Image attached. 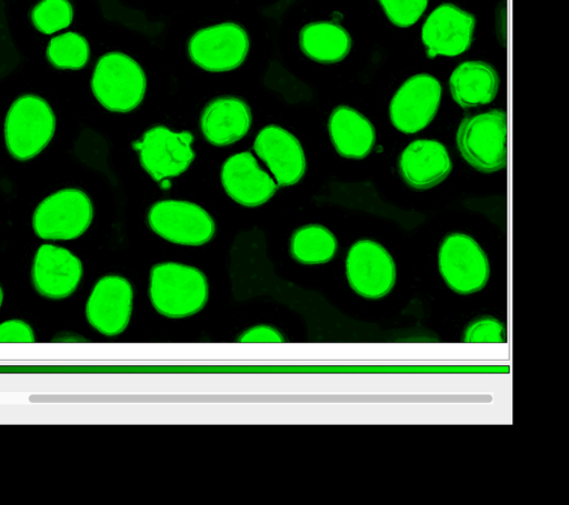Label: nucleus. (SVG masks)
Segmentation results:
<instances>
[{
    "label": "nucleus",
    "instance_id": "obj_23",
    "mask_svg": "<svg viewBox=\"0 0 569 505\" xmlns=\"http://www.w3.org/2000/svg\"><path fill=\"white\" fill-rule=\"evenodd\" d=\"M46 53L53 67L79 70L88 63L90 49L84 37L77 32H66L50 40Z\"/></svg>",
    "mask_w": 569,
    "mask_h": 505
},
{
    "label": "nucleus",
    "instance_id": "obj_3",
    "mask_svg": "<svg viewBox=\"0 0 569 505\" xmlns=\"http://www.w3.org/2000/svg\"><path fill=\"white\" fill-rule=\"evenodd\" d=\"M147 78L140 64L121 52L103 54L91 78L96 99L107 110L129 112L142 101Z\"/></svg>",
    "mask_w": 569,
    "mask_h": 505
},
{
    "label": "nucleus",
    "instance_id": "obj_16",
    "mask_svg": "<svg viewBox=\"0 0 569 505\" xmlns=\"http://www.w3.org/2000/svg\"><path fill=\"white\" fill-rule=\"evenodd\" d=\"M221 183L237 203L254 208L268 202L277 191V183L250 152L228 158L221 168Z\"/></svg>",
    "mask_w": 569,
    "mask_h": 505
},
{
    "label": "nucleus",
    "instance_id": "obj_22",
    "mask_svg": "<svg viewBox=\"0 0 569 505\" xmlns=\"http://www.w3.org/2000/svg\"><path fill=\"white\" fill-rule=\"evenodd\" d=\"M336 236L325 226L308 224L296 230L290 239V253L302 264H321L337 252Z\"/></svg>",
    "mask_w": 569,
    "mask_h": 505
},
{
    "label": "nucleus",
    "instance_id": "obj_24",
    "mask_svg": "<svg viewBox=\"0 0 569 505\" xmlns=\"http://www.w3.org/2000/svg\"><path fill=\"white\" fill-rule=\"evenodd\" d=\"M73 17L69 0H41L31 11V21L44 34L67 28Z\"/></svg>",
    "mask_w": 569,
    "mask_h": 505
},
{
    "label": "nucleus",
    "instance_id": "obj_8",
    "mask_svg": "<svg viewBox=\"0 0 569 505\" xmlns=\"http://www.w3.org/2000/svg\"><path fill=\"white\" fill-rule=\"evenodd\" d=\"M440 273L455 292L470 294L489 279V262L480 245L463 233L449 234L439 250Z\"/></svg>",
    "mask_w": 569,
    "mask_h": 505
},
{
    "label": "nucleus",
    "instance_id": "obj_6",
    "mask_svg": "<svg viewBox=\"0 0 569 505\" xmlns=\"http://www.w3.org/2000/svg\"><path fill=\"white\" fill-rule=\"evenodd\" d=\"M193 135L188 131L176 132L164 125L147 130L133 143L144 171L157 182L179 176L194 159Z\"/></svg>",
    "mask_w": 569,
    "mask_h": 505
},
{
    "label": "nucleus",
    "instance_id": "obj_4",
    "mask_svg": "<svg viewBox=\"0 0 569 505\" xmlns=\"http://www.w3.org/2000/svg\"><path fill=\"white\" fill-rule=\"evenodd\" d=\"M457 144L475 169L493 172L507 164V113L491 110L467 117L460 123Z\"/></svg>",
    "mask_w": 569,
    "mask_h": 505
},
{
    "label": "nucleus",
    "instance_id": "obj_18",
    "mask_svg": "<svg viewBox=\"0 0 569 505\" xmlns=\"http://www.w3.org/2000/svg\"><path fill=\"white\" fill-rule=\"evenodd\" d=\"M452 163L443 144L435 140H416L401 153L399 172L412 188L429 189L443 181Z\"/></svg>",
    "mask_w": 569,
    "mask_h": 505
},
{
    "label": "nucleus",
    "instance_id": "obj_20",
    "mask_svg": "<svg viewBox=\"0 0 569 505\" xmlns=\"http://www.w3.org/2000/svg\"><path fill=\"white\" fill-rule=\"evenodd\" d=\"M449 83L455 101L461 107L473 108L487 104L495 99L499 78L490 64L481 61H466L455 69Z\"/></svg>",
    "mask_w": 569,
    "mask_h": 505
},
{
    "label": "nucleus",
    "instance_id": "obj_10",
    "mask_svg": "<svg viewBox=\"0 0 569 505\" xmlns=\"http://www.w3.org/2000/svg\"><path fill=\"white\" fill-rule=\"evenodd\" d=\"M346 273L352 290L368 299L387 295L396 281V266L391 255L382 245L371 240H360L350 248Z\"/></svg>",
    "mask_w": 569,
    "mask_h": 505
},
{
    "label": "nucleus",
    "instance_id": "obj_2",
    "mask_svg": "<svg viewBox=\"0 0 569 505\" xmlns=\"http://www.w3.org/2000/svg\"><path fill=\"white\" fill-rule=\"evenodd\" d=\"M56 117L49 103L34 94L14 100L4 121V141L9 153L19 161L38 155L51 141Z\"/></svg>",
    "mask_w": 569,
    "mask_h": 505
},
{
    "label": "nucleus",
    "instance_id": "obj_15",
    "mask_svg": "<svg viewBox=\"0 0 569 505\" xmlns=\"http://www.w3.org/2000/svg\"><path fill=\"white\" fill-rule=\"evenodd\" d=\"M475 23L472 14L452 3L436 8L422 27L428 57H453L465 52L471 44Z\"/></svg>",
    "mask_w": 569,
    "mask_h": 505
},
{
    "label": "nucleus",
    "instance_id": "obj_9",
    "mask_svg": "<svg viewBox=\"0 0 569 505\" xmlns=\"http://www.w3.org/2000/svg\"><path fill=\"white\" fill-rule=\"evenodd\" d=\"M249 51L244 29L233 22H223L197 31L188 44L190 59L210 72H224L238 68Z\"/></svg>",
    "mask_w": 569,
    "mask_h": 505
},
{
    "label": "nucleus",
    "instance_id": "obj_7",
    "mask_svg": "<svg viewBox=\"0 0 569 505\" xmlns=\"http://www.w3.org/2000/svg\"><path fill=\"white\" fill-rule=\"evenodd\" d=\"M148 224L162 239L189 246L209 242L216 224L202 206L182 200H162L153 203L148 212Z\"/></svg>",
    "mask_w": 569,
    "mask_h": 505
},
{
    "label": "nucleus",
    "instance_id": "obj_13",
    "mask_svg": "<svg viewBox=\"0 0 569 505\" xmlns=\"http://www.w3.org/2000/svg\"><path fill=\"white\" fill-rule=\"evenodd\" d=\"M80 259L66 248L42 244L36 252L31 269V280L37 292L49 299H63L71 295L82 279Z\"/></svg>",
    "mask_w": 569,
    "mask_h": 505
},
{
    "label": "nucleus",
    "instance_id": "obj_27",
    "mask_svg": "<svg viewBox=\"0 0 569 505\" xmlns=\"http://www.w3.org/2000/svg\"><path fill=\"white\" fill-rule=\"evenodd\" d=\"M34 340L31 326L21 320L0 323V343H31Z\"/></svg>",
    "mask_w": 569,
    "mask_h": 505
},
{
    "label": "nucleus",
    "instance_id": "obj_26",
    "mask_svg": "<svg viewBox=\"0 0 569 505\" xmlns=\"http://www.w3.org/2000/svg\"><path fill=\"white\" fill-rule=\"evenodd\" d=\"M505 325L492 317L473 321L463 335V341L469 343H501L505 342Z\"/></svg>",
    "mask_w": 569,
    "mask_h": 505
},
{
    "label": "nucleus",
    "instance_id": "obj_19",
    "mask_svg": "<svg viewBox=\"0 0 569 505\" xmlns=\"http://www.w3.org/2000/svg\"><path fill=\"white\" fill-rule=\"evenodd\" d=\"M328 130L337 152L345 158L362 159L375 145L373 125L350 107H337L331 112Z\"/></svg>",
    "mask_w": 569,
    "mask_h": 505
},
{
    "label": "nucleus",
    "instance_id": "obj_5",
    "mask_svg": "<svg viewBox=\"0 0 569 505\" xmlns=\"http://www.w3.org/2000/svg\"><path fill=\"white\" fill-rule=\"evenodd\" d=\"M93 219V206L86 192L74 188L59 190L34 210L32 226L43 240H73L82 235Z\"/></svg>",
    "mask_w": 569,
    "mask_h": 505
},
{
    "label": "nucleus",
    "instance_id": "obj_14",
    "mask_svg": "<svg viewBox=\"0 0 569 505\" xmlns=\"http://www.w3.org/2000/svg\"><path fill=\"white\" fill-rule=\"evenodd\" d=\"M253 150L266 163L278 186L298 183L306 172V156L299 140L288 130L269 124L261 129Z\"/></svg>",
    "mask_w": 569,
    "mask_h": 505
},
{
    "label": "nucleus",
    "instance_id": "obj_29",
    "mask_svg": "<svg viewBox=\"0 0 569 505\" xmlns=\"http://www.w3.org/2000/svg\"><path fill=\"white\" fill-rule=\"evenodd\" d=\"M2 301H3V292H2V289L0 286V307H1Z\"/></svg>",
    "mask_w": 569,
    "mask_h": 505
},
{
    "label": "nucleus",
    "instance_id": "obj_17",
    "mask_svg": "<svg viewBox=\"0 0 569 505\" xmlns=\"http://www.w3.org/2000/svg\"><path fill=\"white\" fill-rule=\"evenodd\" d=\"M252 114L249 105L236 97H220L210 101L200 117V128L206 140L226 147L242 139L249 131Z\"/></svg>",
    "mask_w": 569,
    "mask_h": 505
},
{
    "label": "nucleus",
    "instance_id": "obj_1",
    "mask_svg": "<svg viewBox=\"0 0 569 505\" xmlns=\"http://www.w3.org/2000/svg\"><path fill=\"white\" fill-rule=\"evenodd\" d=\"M208 296L207 277L194 266L163 262L150 271L149 297L154 310L166 317L191 316L203 309Z\"/></svg>",
    "mask_w": 569,
    "mask_h": 505
},
{
    "label": "nucleus",
    "instance_id": "obj_25",
    "mask_svg": "<svg viewBox=\"0 0 569 505\" xmlns=\"http://www.w3.org/2000/svg\"><path fill=\"white\" fill-rule=\"evenodd\" d=\"M389 20L401 28L412 26L423 13L428 0H378Z\"/></svg>",
    "mask_w": 569,
    "mask_h": 505
},
{
    "label": "nucleus",
    "instance_id": "obj_28",
    "mask_svg": "<svg viewBox=\"0 0 569 505\" xmlns=\"http://www.w3.org/2000/svg\"><path fill=\"white\" fill-rule=\"evenodd\" d=\"M240 341L244 343H279L283 341V336L272 326L257 325L244 331Z\"/></svg>",
    "mask_w": 569,
    "mask_h": 505
},
{
    "label": "nucleus",
    "instance_id": "obj_11",
    "mask_svg": "<svg viewBox=\"0 0 569 505\" xmlns=\"http://www.w3.org/2000/svg\"><path fill=\"white\" fill-rule=\"evenodd\" d=\"M133 291L120 275L102 276L94 284L86 304L88 323L106 336L122 333L131 319Z\"/></svg>",
    "mask_w": 569,
    "mask_h": 505
},
{
    "label": "nucleus",
    "instance_id": "obj_21",
    "mask_svg": "<svg viewBox=\"0 0 569 505\" xmlns=\"http://www.w3.org/2000/svg\"><path fill=\"white\" fill-rule=\"evenodd\" d=\"M299 43L303 53L310 59L321 63H335L349 53L351 38L341 26L319 21L302 28Z\"/></svg>",
    "mask_w": 569,
    "mask_h": 505
},
{
    "label": "nucleus",
    "instance_id": "obj_12",
    "mask_svg": "<svg viewBox=\"0 0 569 505\" xmlns=\"http://www.w3.org/2000/svg\"><path fill=\"white\" fill-rule=\"evenodd\" d=\"M441 98L439 81L427 73L409 78L390 102V120L403 133L426 128L437 113Z\"/></svg>",
    "mask_w": 569,
    "mask_h": 505
}]
</instances>
